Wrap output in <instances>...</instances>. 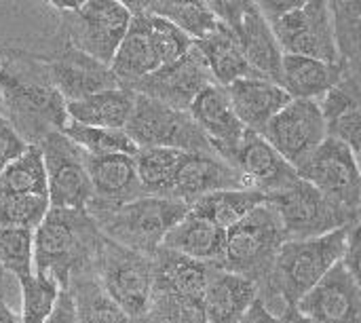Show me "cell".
I'll return each mask as SVG.
<instances>
[{
    "instance_id": "obj_1",
    "label": "cell",
    "mask_w": 361,
    "mask_h": 323,
    "mask_svg": "<svg viewBox=\"0 0 361 323\" xmlns=\"http://www.w3.org/2000/svg\"><path fill=\"white\" fill-rule=\"evenodd\" d=\"M0 114L27 146L61 133L66 102L51 85L47 63L30 55L0 57Z\"/></svg>"
},
{
    "instance_id": "obj_2",
    "label": "cell",
    "mask_w": 361,
    "mask_h": 323,
    "mask_svg": "<svg viewBox=\"0 0 361 323\" xmlns=\"http://www.w3.org/2000/svg\"><path fill=\"white\" fill-rule=\"evenodd\" d=\"M349 228L315 239L283 241L269 277L256 286L258 300L275 317L283 319L292 309H296L298 300L343 260Z\"/></svg>"
},
{
    "instance_id": "obj_3",
    "label": "cell",
    "mask_w": 361,
    "mask_h": 323,
    "mask_svg": "<svg viewBox=\"0 0 361 323\" xmlns=\"http://www.w3.org/2000/svg\"><path fill=\"white\" fill-rule=\"evenodd\" d=\"M102 235L87 209L49 207L34 231V273L53 279L61 290L87 271H93Z\"/></svg>"
},
{
    "instance_id": "obj_4",
    "label": "cell",
    "mask_w": 361,
    "mask_h": 323,
    "mask_svg": "<svg viewBox=\"0 0 361 323\" xmlns=\"http://www.w3.org/2000/svg\"><path fill=\"white\" fill-rule=\"evenodd\" d=\"M99 235L125 250L154 256L167 233L188 216V205L163 199L140 197L110 209H87Z\"/></svg>"
},
{
    "instance_id": "obj_5",
    "label": "cell",
    "mask_w": 361,
    "mask_h": 323,
    "mask_svg": "<svg viewBox=\"0 0 361 323\" xmlns=\"http://www.w3.org/2000/svg\"><path fill=\"white\" fill-rule=\"evenodd\" d=\"M256 4L271 23L283 55H302L326 63H338L330 2L269 0Z\"/></svg>"
},
{
    "instance_id": "obj_6",
    "label": "cell",
    "mask_w": 361,
    "mask_h": 323,
    "mask_svg": "<svg viewBox=\"0 0 361 323\" xmlns=\"http://www.w3.org/2000/svg\"><path fill=\"white\" fill-rule=\"evenodd\" d=\"M283 241L281 224L273 207L264 201L226 231L224 254L214 267L241 275L258 286L269 277Z\"/></svg>"
},
{
    "instance_id": "obj_7",
    "label": "cell",
    "mask_w": 361,
    "mask_h": 323,
    "mask_svg": "<svg viewBox=\"0 0 361 323\" xmlns=\"http://www.w3.org/2000/svg\"><path fill=\"white\" fill-rule=\"evenodd\" d=\"M102 288L133 323L146 319L152 303V256L125 250L102 237L93 267Z\"/></svg>"
},
{
    "instance_id": "obj_8",
    "label": "cell",
    "mask_w": 361,
    "mask_h": 323,
    "mask_svg": "<svg viewBox=\"0 0 361 323\" xmlns=\"http://www.w3.org/2000/svg\"><path fill=\"white\" fill-rule=\"evenodd\" d=\"M267 203L273 207L286 241L324 237L360 222L357 216L334 207L317 188L300 178L283 190L269 195Z\"/></svg>"
},
{
    "instance_id": "obj_9",
    "label": "cell",
    "mask_w": 361,
    "mask_h": 323,
    "mask_svg": "<svg viewBox=\"0 0 361 323\" xmlns=\"http://www.w3.org/2000/svg\"><path fill=\"white\" fill-rule=\"evenodd\" d=\"M55 6L63 13L70 44L99 63L110 66L131 23V11L127 4L114 0H89Z\"/></svg>"
},
{
    "instance_id": "obj_10",
    "label": "cell",
    "mask_w": 361,
    "mask_h": 323,
    "mask_svg": "<svg viewBox=\"0 0 361 323\" xmlns=\"http://www.w3.org/2000/svg\"><path fill=\"white\" fill-rule=\"evenodd\" d=\"M125 133L140 150L171 148L182 152H212L205 135L188 112L173 110L144 95H135Z\"/></svg>"
},
{
    "instance_id": "obj_11",
    "label": "cell",
    "mask_w": 361,
    "mask_h": 323,
    "mask_svg": "<svg viewBox=\"0 0 361 323\" xmlns=\"http://www.w3.org/2000/svg\"><path fill=\"white\" fill-rule=\"evenodd\" d=\"M298 178L317 188L334 207L360 218V161L343 142L326 138L309 163L298 171Z\"/></svg>"
},
{
    "instance_id": "obj_12",
    "label": "cell",
    "mask_w": 361,
    "mask_h": 323,
    "mask_svg": "<svg viewBox=\"0 0 361 323\" xmlns=\"http://www.w3.org/2000/svg\"><path fill=\"white\" fill-rule=\"evenodd\" d=\"M260 135L296 169V173L328 138L319 104L309 99H292L273 116Z\"/></svg>"
},
{
    "instance_id": "obj_13",
    "label": "cell",
    "mask_w": 361,
    "mask_h": 323,
    "mask_svg": "<svg viewBox=\"0 0 361 323\" xmlns=\"http://www.w3.org/2000/svg\"><path fill=\"white\" fill-rule=\"evenodd\" d=\"M47 173V197L55 209H87L91 182L85 169L82 150L63 133H51L38 144Z\"/></svg>"
},
{
    "instance_id": "obj_14",
    "label": "cell",
    "mask_w": 361,
    "mask_h": 323,
    "mask_svg": "<svg viewBox=\"0 0 361 323\" xmlns=\"http://www.w3.org/2000/svg\"><path fill=\"white\" fill-rule=\"evenodd\" d=\"M209 85H216V83L203 57L199 55V51L190 47V51L182 55L178 61L167 63L150 72L148 76L137 78L125 89L133 91L135 95H144L148 99L165 104L173 110L188 112L195 97Z\"/></svg>"
},
{
    "instance_id": "obj_15",
    "label": "cell",
    "mask_w": 361,
    "mask_h": 323,
    "mask_svg": "<svg viewBox=\"0 0 361 323\" xmlns=\"http://www.w3.org/2000/svg\"><path fill=\"white\" fill-rule=\"evenodd\" d=\"M296 311L313 323H361L360 281L338 262L298 300Z\"/></svg>"
},
{
    "instance_id": "obj_16",
    "label": "cell",
    "mask_w": 361,
    "mask_h": 323,
    "mask_svg": "<svg viewBox=\"0 0 361 323\" xmlns=\"http://www.w3.org/2000/svg\"><path fill=\"white\" fill-rule=\"evenodd\" d=\"M228 165L241 178L243 188L256 190L264 197L283 190L298 180L296 169L286 163L260 133L254 131H245Z\"/></svg>"
},
{
    "instance_id": "obj_17",
    "label": "cell",
    "mask_w": 361,
    "mask_h": 323,
    "mask_svg": "<svg viewBox=\"0 0 361 323\" xmlns=\"http://www.w3.org/2000/svg\"><path fill=\"white\" fill-rule=\"evenodd\" d=\"M188 114L199 131L205 135L212 152L231 163L247 129L237 118L226 89L218 85L205 87L190 104Z\"/></svg>"
},
{
    "instance_id": "obj_18",
    "label": "cell",
    "mask_w": 361,
    "mask_h": 323,
    "mask_svg": "<svg viewBox=\"0 0 361 323\" xmlns=\"http://www.w3.org/2000/svg\"><path fill=\"white\" fill-rule=\"evenodd\" d=\"M243 188L237 171L214 152H184L169 184L165 199L186 203L188 207L216 190Z\"/></svg>"
},
{
    "instance_id": "obj_19",
    "label": "cell",
    "mask_w": 361,
    "mask_h": 323,
    "mask_svg": "<svg viewBox=\"0 0 361 323\" xmlns=\"http://www.w3.org/2000/svg\"><path fill=\"white\" fill-rule=\"evenodd\" d=\"M47 72L51 85L57 89L66 104L121 87L110 66L99 63L72 44H68L53 61L47 63Z\"/></svg>"
},
{
    "instance_id": "obj_20",
    "label": "cell",
    "mask_w": 361,
    "mask_h": 323,
    "mask_svg": "<svg viewBox=\"0 0 361 323\" xmlns=\"http://www.w3.org/2000/svg\"><path fill=\"white\" fill-rule=\"evenodd\" d=\"M85 169L91 182V203L87 209H110L146 197L137 173L133 157L127 154H106V157H91L85 154Z\"/></svg>"
},
{
    "instance_id": "obj_21",
    "label": "cell",
    "mask_w": 361,
    "mask_h": 323,
    "mask_svg": "<svg viewBox=\"0 0 361 323\" xmlns=\"http://www.w3.org/2000/svg\"><path fill=\"white\" fill-rule=\"evenodd\" d=\"M243 57L256 78L279 83L283 51L256 2H245L241 21L235 30Z\"/></svg>"
},
{
    "instance_id": "obj_22",
    "label": "cell",
    "mask_w": 361,
    "mask_h": 323,
    "mask_svg": "<svg viewBox=\"0 0 361 323\" xmlns=\"http://www.w3.org/2000/svg\"><path fill=\"white\" fill-rule=\"evenodd\" d=\"M152 269H154L152 294H161L178 300H190V303H203L212 264H203L186 256H180L176 252H169L165 248H159L152 256Z\"/></svg>"
},
{
    "instance_id": "obj_23",
    "label": "cell",
    "mask_w": 361,
    "mask_h": 323,
    "mask_svg": "<svg viewBox=\"0 0 361 323\" xmlns=\"http://www.w3.org/2000/svg\"><path fill=\"white\" fill-rule=\"evenodd\" d=\"M224 89L237 118L247 131L254 133H262L273 116L292 102L277 83L256 76L241 78Z\"/></svg>"
},
{
    "instance_id": "obj_24",
    "label": "cell",
    "mask_w": 361,
    "mask_h": 323,
    "mask_svg": "<svg viewBox=\"0 0 361 323\" xmlns=\"http://www.w3.org/2000/svg\"><path fill=\"white\" fill-rule=\"evenodd\" d=\"M127 8L131 11V23L110 61V70L121 87H129L137 78L161 68L148 32V15L137 8L135 2H129Z\"/></svg>"
},
{
    "instance_id": "obj_25",
    "label": "cell",
    "mask_w": 361,
    "mask_h": 323,
    "mask_svg": "<svg viewBox=\"0 0 361 323\" xmlns=\"http://www.w3.org/2000/svg\"><path fill=\"white\" fill-rule=\"evenodd\" d=\"M256 298L258 288L254 281L212 264L203 296L205 323H239Z\"/></svg>"
},
{
    "instance_id": "obj_26",
    "label": "cell",
    "mask_w": 361,
    "mask_h": 323,
    "mask_svg": "<svg viewBox=\"0 0 361 323\" xmlns=\"http://www.w3.org/2000/svg\"><path fill=\"white\" fill-rule=\"evenodd\" d=\"M345 68L338 63H326L302 55H283L279 87L290 99L319 102L343 76Z\"/></svg>"
},
{
    "instance_id": "obj_27",
    "label": "cell",
    "mask_w": 361,
    "mask_h": 323,
    "mask_svg": "<svg viewBox=\"0 0 361 323\" xmlns=\"http://www.w3.org/2000/svg\"><path fill=\"white\" fill-rule=\"evenodd\" d=\"M192 47L203 57V61L218 87H228L241 78L254 76L243 57L237 34L233 30H228L226 25H222L220 21L216 25V30H212L201 40H195Z\"/></svg>"
},
{
    "instance_id": "obj_28",
    "label": "cell",
    "mask_w": 361,
    "mask_h": 323,
    "mask_svg": "<svg viewBox=\"0 0 361 323\" xmlns=\"http://www.w3.org/2000/svg\"><path fill=\"white\" fill-rule=\"evenodd\" d=\"M226 231L188 214L163 239L161 248L203 264H218L224 254Z\"/></svg>"
},
{
    "instance_id": "obj_29",
    "label": "cell",
    "mask_w": 361,
    "mask_h": 323,
    "mask_svg": "<svg viewBox=\"0 0 361 323\" xmlns=\"http://www.w3.org/2000/svg\"><path fill=\"white\" fill-rule=\"evenodd\" d=\"M135 93L116 87L95 95H89L78 102L66 104V114L70 123L85 127H102V129H125L131 110H133Z\"/></svg>"
},
{
    "instance_id": "obj_30",
    "label": "cell",
    "mask_w": 361,
    "mask_h": 323,
    "mask_svg": "<svg viewBox=\"0 0 361 323\" xmlns=\"http://www.w3.org/2000/svg\"><path fill=\"white\" fill-rule=\"evenodd\" d=\"M264 201H267L264 195L250 190V188L216 190V193H209V195L197 199L188 207V214L228 231L237 222H241L250 212H254L258 205H262Z\"/></svg>"
},
{
    "instance_id": "obj_31",
    "label": "cell",
    "mask_w": 361,
    "mask_h": 323,
    "mask_svg": "<svg viewBox=\"0 0 361 323\" xmlns=\"http://www.w3.org/2000/svg\"><path fill=\"white\" fill-rule=\"evenodd\" d=\"M80 323H133L106 294L95 271L74 277L68 286Z\"/></svg>"
},
{
    "instance_id": "obj_32",
    "label": "cell",
    "mask_w": 361,
    "mask_h": 323,
    "mask_svg": "<svg viewBox=\"0 0 361 323\" xmlns=\"http://www.w3.org/2000/svg\"><path fill=\"white\" fill-rule=\"evenodd\" d=\"M0 197H47V173L38 146H27L0 169Z\"/></svg>"
},
{
    "instance_id": "obj_33",
    "label": "cell",
    "mask_w": 361,
    "mask_h": 323,
    "mask_svg": "<svg viewBox=\"0 0 361 323\" xmlns=\"http://www.w3.org/2000/svg\"><path fill=\"white\" fill-rule=\"evenodd\" d=\"M142 11L167 19L178 30H182L192 42L207 36L216 30L218 19L212 13L207 2H176V0H152V2H135Z\"/></svg>"
},
{
    "instance_id": "obj_34",
    "label": "cell",
    "mask_w": 361,
    "mask_h": 323,
    "mask_svg": "<svg viewBox=\"0 0 361 323\" xmlns=\"http://www.w3.org/2000/svg\"><path fill=\"white\" fill-rule=\"evenodd\" d=\"M334 44L338 53V66L360 72L361 53V2L334 0L330 2Z\"/></svg>"
},
{
    "instance_id": "obj_35",
    "label": "cell",
    "mask_w": 361,
    "mask_h": 323,
    "mask_svg": "<svg viewBox=\"0 0 361 323\" xmlns=\"http://www.w3.org/2000/svg\"><path fill=\"white\" fill-rule=\"evenodd\" d=\"M182 150L171 148H142L133 157L135 173L144 195L163 197L169 190V184L176 176V169L182 161Z\"/></svg>"
},
{
    "instance_id": "obj_36",
    "label": "cell",
    "mask_w": 361,
    "mask_h": 323,
    "mask_svg": "<svg viewBox=\"0 0 361 323\" xmlns=\"http://www.w3.org/2000/svg\"><path fill=\"white\" fill-rule=\"evenodd\" d=\"M61 133L85 154L106 157V154H127L135 157L137 146L125 133V129H102V127H85L76 123H66Z\"/></svg>"
},
{
    "instance_id": "obj_37",
    "label": "cell",
    "mask_w": 361,
    "mask_h": 323,
    "mask_svg": "<svg viewBox=\"0 0 361 323\" xmlns=\"http://www.w3.org/2000/svg\"><path fill=\"white\" fill-rule=\"evenodd\" d=\"M0 271L17 284L34 273V233L0 228Z\"/></svg>"
},
{
    "instance_id": "obj_38",
    "label": "cell",
    "mask_w": 361,
    "mask_h": 323,
    "mask_svg": "<svg viewBox=\"0 0 361 323\" xmlns=\"http://www.w3.org/2000/svg\"><path fill=\"white\" fill-rule=\"evenodd\" d=\"M59 286L38 273H32L27 279L19 281V322L44 323L55 307Z\"/></svg>"
},
{
    "instance_id": "obj_39",
    "label": "cell",
    "mask_w": 361,
    "mask_h": 323,
    "mask_svg": "<svg viewBox=\"0 0 361 323\" xmlns=\"http://www.w3.org/2000/svg\"><path fill=\"white\" fill-rule=\"evenodd\" d=\"M47 197H0V228L36 231L49 212Z\"/></svg>"
},
{
    "instance_id": "obj_40",
    "label": "cell",
    "mask_w": 361,
    "mask_h": 323,
    "mask_svg": "<svg viewBox=\"0 0 361 323\" xmlns=\"http://www.w3.org/2000/svg\"><path fill=\"white\" fill-rule=\"evenodd\" d=\"M137 6V4H135ZM140 8V6H137ZM146 13V11H144ZM148 15V32H150V40H152V47H154V53L159 57V63L161 68L167 66V63H173L178 61L182 55H186L192 47V40L182 32L178 30L173 23H169L167 19H161L157 15Z\"/></svg>"
},
{
    "instance_id": "obj_41",
    "label": "cell",
    "mask_w": 361,
    "mask_h": 323,
    "mask_svg": "<svg viewBox=\"0 0 361 323\" xmlns=\"http://www.w3.org/2000/svg\"><path fill=\"white\" fill-rule=\"evenodd\" d=\"M25 148H27V144L17 135V131L0 114V169L4 165H8L13 159H17Z\"/></svg>"
},
{
    "instance_id": "obj_42",
    "label": "cell",
    "mask_w": 361,
    "mask_h": 323,
    "mask_svg": "<svg viewBox=\"0 0 361 323\" xmlns=\"http://www.w3.org/2000/svg\"><path fill=\"white\" fill-rule=\"evenodd\" d=\"M341 262L360 281V222L353 224L347 233V245H345V254Z\"/></svg>"
},
{
    "instance_id": "obj_43",
    "label": "cell",
    "mask_w": 361,
    "mask_h": 323,
    "mask_svg": "<svg viewBox=\"0 0 361 323\" xmlns=\"http://www.w3.org/2000/svg\"><path fill=\"white\" fill-rule=\"evenodd\" d=\"M44 323H80L78 315H76V309H74V300H72L68 290H59L55 307L49 313Z\"/></svg>"
},
{
    "instance_id": "obj_44",
    "label": "cell",
    "mask_w": 361,
    "mask_h": 323,
    "mask_svg": "<svg viewBox=\"0 0 361 323\" xmlns=\"http://www.w3.org/2000/svg\"><path fill=\"white\" fill-rule=\"evenodd\" d=\"M239 323H283V319L275 317L258 298L254 300V305L247 309V313L243 315V319Z\"/></svg>"
},
{
    "instance_id": "obj_45",
    "label": "cell",
    "mask_w": 361,
    "mask_h": 323,
    "mask_svg": "<svg viewBox=\"0 0 361 323\" xmlns=\"http://www.w3.org/2000/svg\"><path fill=\"white\" fill-rule=\"evenodd\" d=\"M0 323H21L15 309H11L6 303H0Z\"/></svg>"
},
{
    "instance_id": "obj_46",
    "label": "cell",
    "mask_w": 361,
    "mask_h": 323,
    "mask_svg": "<svg viewBox=\"0 0 361 323\" xmlns=\"http://www.w3.org/2000/svg\"><path fill=\"white\" fill-rule=\"evenodd\" d=\"M283 323H313L311 319H307V317H302L296 309H292L286 317H283Z\"/></svg>"
},
{
    "instance_id": "obj_47",
    "label": "cell",
    "mask_w": 361,
    "mask_h": 323,
    "mask_svg": "<svg viewBox=\"0 0 361 323\" xmlns=\"http://www.w3.org/2000/svg\"><path fill=\"white\" fill-rule=\"evenodd\" d=\"M4 279H8V275L0 271V303H6V300H4ZM11 279H13V277H11Z\"/></svg>"
}]
</instances>
